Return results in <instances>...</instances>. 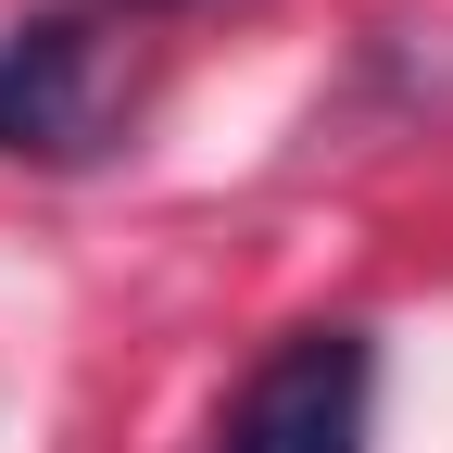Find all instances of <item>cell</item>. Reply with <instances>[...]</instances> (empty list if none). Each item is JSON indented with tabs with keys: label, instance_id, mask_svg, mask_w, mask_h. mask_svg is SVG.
<instances>
[{
	"label": "cell",
	"instance_id": "7a4b0ae2",
	"mask_svg": "<svg viewBox=\"0 0 453 453\" xmlns=\"http://www.w3.org/2000/svg\"><path fill=\"white\" fill-rule=\"evenodd\" d=\"M0 151H38V164L101 151V38L76 13H38L0 38Z\"/></svg>",
	"mask_w": 453,
	"mask_h": 453
},
{
	"label": "cell",
	"instance_id": "6da1fadb",
	"mask_svg": "<svg viewBox=\"0 0 453 453\" xmlns=\"http://www.w3.org/2000/svg\"><path fill=\"white\" fill-rule=\"evenodd\" d=\"M365 390H378L365 327H290L240 378L214 453H365Z\"/></svg>",
	"mask_w": 453,
	"mask_h": 453
}]
</instances>
